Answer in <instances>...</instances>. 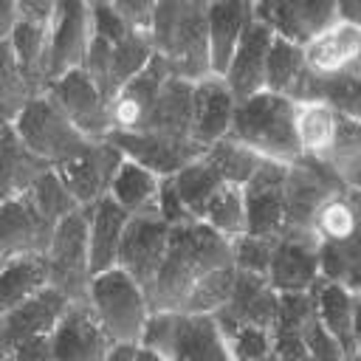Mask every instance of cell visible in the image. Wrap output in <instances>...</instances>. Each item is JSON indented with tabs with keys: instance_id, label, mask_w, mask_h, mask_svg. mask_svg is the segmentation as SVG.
Wrapping results in <instances>:
<instances>
[{
	"instance_id": "cell-1",
	"label": "cell",
	"mask_w": 361,
	"mask_h": 361,
	"mask_svg": "<svg viewBox=\"0 0 361 361\" xmlns=\"http://www.w3.org/2000/svg\"><path fill=\"white\" fill-rule=\"evenodd\" d=\"M228 262H231L228 240L212 231L209 226H203L200 220L172 226L166 254L155 276L144 288L149 310H180L195 282L203 274L220 265H228Z\"/></svg>"
},
{
	"instance_id": "cell-2",
	"label": "cell",
	"mask_w": 361,
	"mask_h": 361,
	"mask_svg": "<svg viewBox=\"0 0 361 361\" xmlns=\"http://www.w3.org/2000/svg\"><path fill=\"white\" fill-rule=\"evenodd\" d=\"M152 51L164 59L169 76L197 82L209 76L206 3L203 0H158L149 23Z\"/></svg>"
},
{
	"instance_id": "cell-3",
	"label": "cell",
	"mask_w": 361,
	"mask_h": 361,
	"mask_svg": "<svg viewBox=\"0 0 361 361\" xmlns=\"http://www.w3.org/2000/svg\"><path fill=\"white\" fill-rule=\"evenodd\" d=\"M228 138L248 147L254 155L276 164H296L299 144L293 133V102L276 93H257L234 104Z\"/></svg>"
},
{
	"instance_id": "cell-4",
	"label": "cell",
	"mask_w": 361,
	"mask_h": 361,
	"mask_svg": "<svg viewBox=\"0 0 361 361\" xmlns=\"http://www.w3.org/2000/svg\"><path fill=\"white\" fill-rule=\"evenodd\" d=\"M85 302L113 344L138 347L149 305L144 288L133 276H127L121 268H107L90 276Z\"/></svg>"
},
{
	"instance_id": "cell-5",
	"label": "cell",
	"mask_w": 361,
	"mask_h": 361,
	"mask_svg": "<svg viewBox=\"0 0 361 361\" xmlns=\"http://www.w3.org/2000/svg\"><path fill=\"white\" fill-rule=\"evenodd\" d=\"M11 127L23 147L51 169L79 158L93 144L62 116V110L45 93L31 96L11 121Z\"/></svg>"
},
{
	"instance_id": "cell-6",
	"label": "cell",
	"mask_w": 361,
	"mask_h": 361,
	"mask_svg": "<svg viewBox=\"0 0 361 361\" xmlns=\"http://www.w3.org/2000/svg\"><path fill=\"white\" fill-rule=\"evenodd\" d=\"M48 285L59 290L68 302H82L90 285V257H87V212L73 209L65 214L51 234L45 248Z\"/></svg>"
},
{
	"instance_id": "cell-7",
	"label": "cell",
	"mask_w": 361,
	"mask_h": 361,
	"mask_svg": "<svg viewBox=\"0 0 361 361\" xmlns=\"http://www.w3.org/2000/svg\"><path fill=\"white\" fill-rule=\"evenodd\" d=\"M45 96L62 110V116L87 141H104L110 135L107 96L96 87V82L82 68L51 79L45 87Z\"/></svg>"
},
{
	"instance_id": "cell-8",
	"label": "cell",
	"mask_w": 361,
	"mask_h": 361,
	"mask_svg": "<svg viewBox=\"0 0 361 361\" xmlns=\"http://www.w3.org/2000/svg\"><path fill=\"white\" fill-rule=\"evenodd\" d=\"M341 189L350 186H344L327 164L313 158L290 164L285 172V228H310L322 203Z\"/></svg>"
},
{
	"instance_id": "cell-9",
	"label": "cell",
	"mask_w": 361,
	"mask_h": 361,
	"mask_svg": "<svg viewBox=\"0 0 361 361\" xmlns=\"http://www.w3.org/2000/svg\"><path fill=\"white\" fill-rule=\"evenodd\" d=\"M319 279V237L310 228H285L276 237L265 282L276 293L310 290Z\"/></svg>"
},
{
	"instance_id": "cell-10",
	"label": "cell",
	"mask_w": 361,
	"mask_h": 361,
	"mask_svg": "<svg viewBox=\"0 0 361 361\" xmlns=\"http://www.w3.org/2000/svg\"><path fill=\"white\" fill-rule=\"evenodd\" d=\"M285 172L288 164L265 161L243 183L245 234L279 237L285 231Z\"/></svg>"
},
{
	"instance_id": "cell-11",
	"label": "cell",
	"mask_w": 361,
	"mask_h": 361,
	"mask_svg": "<svg viewBox=\"0 0 361 361\" xmlns=\"http://www.w3.org/2000/svg\"><path fill=\"white\" fill-rule=\"evenodd\" d=\"M90 3L59 0L48 25V82L79 71L90 45Z\"/></svg>"
},
{
	"instance_id": "cell-12",
	"label": "cell",
	"mask_w": 361,
	"mask_h": 361,
	"mask_svg": "<svg viewBox=\"0 0 361 361\" xmlns=\"http://www.w3.org/2000/svg\"><path fill=\"white\" fill-rule=\"evenodd\" d=\"M254 20L262 23L274 37L305 45L338 17L336 0H262L254 3Z\"/></svg>"
},
{
	"instance_id": "cell-13",
	"label": "cell",
	"mask_w": 361,
	"mask_h": 361,
	"mask_svg": "<svg viewBox=\"0 0 361 361\" xmlns=\"http://www.w3.org/2000/svg\"><path fill=\"white\" fill-rule=\"evenodd\" d=\"M113 341L96 322L87 302H71L48 336V361H104Z\"/></svg>"
},
{
	"instance_id": "cell-14",
	"label": "cell",
	"mask_w": 361,
	"mask_h": 361,
	"mask_svg": "<svg viewBox=\"0 0 361 361\" xmlns=\"http://www.w3.org/2000/svg\"><path fill=\"white\" fill-rule=\"evenodd\" d=\"M169 228L172 226H166L155 212L133 214L124 226V234H121V245H118V254H116V268H121L141 288H147L149 279L155 276L164 254H166Z\"/></svg>"
},
{
	"instance_id": "cell-15",
	"label": "cell",
	"mask_w": 361,
	"mask_h": 361,
	"mask_svg": "<svg viewBox=\"0 0 361 361\" xmlns=\"http://www.w3.org/2000/svg\"><path fill=\"white\" fill-rule=\"evenodd\" d=\"M107 138L118 147V152L127 161L149 169L158 178H172L186 164H192L195 158L203 155V147H197L195 141L169 138V135H161L152 130H138V133H116L113 130Z\"/></svg>"
},
{
	"instance_id": "cell-16",
	"label": "cell",
	"mask_w": 361,
	"mask_h": 361,
	"mask_svg": "<svg viewBox=\"0 0 361 361\" xmlns=\"http://www.w3.org/2000/svg\"><path fill=\"white\" fill-rule=\"evenodd\" d=\"M121 161H124V155L118 152V147L110 138H104V141H93L87 152L56 166L54 172L59 175L62 186L68 189L73 203L79 209H87L107 195L110 180Z\"/></svg>"
},
{
	"instance_id": "cell-17",
	"label": "cell",
	"mask_w": 361,
	"mask_h": 361,
	"mask_svg": "<svg viewBox=\"0 0 361 361\" xmlns=\"http://www.w3.org/2000/svg\"><path fill=\"white\" fill-rule=\"evenodd\" d=\"M169 71L164 65V59L155 54L152 62L135 76L130 79L121 90L113 93V99L107 102V113H110V133H138L144 130L152 102L161 90V85L166 82Z\"/></svg>"
},
{
	"instance_id": "cell-18",
	"label": "cell",
	"mask_w": 361,
	"mask_h": 361,
	"mask_svg": "<svg viewBox=\"0 0 361 361\" xmlns=\"http://www.w3.org/2000/svg\"><path fill=\"white\" fill-rule=\"evenodd\" d=\"M68 305L71 302L59 290H54L48 285L39 293H34L31 299H25L23 305H17L8 313H3L0 316V358L17 341L51 336V330L56 327V322L62 319V313L68 310Z\"/></svg>"
},
{
	"instance_id": "cell-19",
	"label": "cell",
	"mask_w": 361,
	"mask_h": 361,
	"mask_svg": "<svg viewBox=\"0 0 361 361\" xmlns=\"http://www.w3.org/2000/svg\"><path fill=\"white\" fill-rule=\"evenodd\" d=\"M51 234L54 223L39 214L28 195L0 200V257L45 254Z\"/></svg>"
},
{
	"instance_id": "cell-20",
	"label": "cell",
	"mask_w": 361,
	"mask_h": 361,
	"mask_svg": "<svg viewBox=\"0 0 361 361\" xmlns=\"http://www.w3.org/2000/svg\"><path fill=\"white\" fill-rule=\"evenodd\" d=\"M234 96L220 76H203L192 85V124L189 138L197 147H209L228 135L234 118Z\"/></svg>"
},
{
	"instance_id": "cell-21",
	"label": "cell",
	"mask_w": 361,
	"mask_h": 361,
	"mask_svg": "<svg viewBox=\"0 0 361 361\" xmlns=\"http://www.w3.org/2000/svg\"><path fill=\"white\" fill-rule=\"evenodd\" d=\"M274 34L251 20L228 59V68L223 73L226 87L231 90L234 102H243L248 96H257L265 90V56H268V45H271Z\"/></svg>"
},
{
	"instance_id": "cell-22",
	"label": "cell",
	"mask_w": 361,
	"mask_h": 361,
	"mask_svg": "<svg viewBox=\"0 0 361 361\" xmlns=\"http://www.w3.org/2000/svg\"><path fill=\"white\" fill-rule=\"evenodd\" d=\"M254 20V3L245 0H214L206 3V45H209V73L220 76L228 68V59Z\"/></svg>"
},
{
	"instance_id": "cell-23",
	"label": "cell",
	"mask_w": 361,
	"mask_h": 361,
	"mask_svg": "<svg viewBox=\"0 0 361 361\" xmlns=\"http://www.w3.org/2000/svg\"><path fill=\"white\" fill-rule=\"evenodd\" d=\"M305 68L310 73H341L361 68V25L336 20L330 28L319 31L302 45Z\"/></svg>"
},
{
	"instance_id": "cell-24",
	"label": "cell",
	"mask_w": 361,
	"mask_h": 361,
	"mask_svg": "<svg viewBox=\"0 0 361 361\" xmlns=\"http://www.w3.org/2000/svg\"><path fill=\"white\" fill-rule=\"evenodd\" d=\"M214 322H240L262 330H274L276 322V290L265 282V276L234 271V285L228 302L212 313Z\"/></svg>"
},
{
	"instance_id": "cell-25",
	"label": "cell",
	"mask_w": 361,
	"mask_h": 361,
	"mask_svg": "<svg viewBox=\"0 0 361 361\" xmlns=\"http://www.w3.org/2000/svg\"><path fill=\"white\" fill-rule=\"evenodd\" d=\"M310 293L316 322L341 344L347 355H358V293L324 279H316Z\"/></svg>"
},
{
	"instance_id": "cell-26",
	"label": "cell",
	"mask_w": 361,
	"mask_h": 361,
	"mask_svg": "<svg viewBox=\"0 0 361 361\" xmlns=\"http://www.w3.org/2000/svg\"><path fill=\"white\" fill-rule=\"evenodd\" d=\"M48 25L51 20L28 17L17 11V23L8 34L11 54L17 59V68L31 87V93H45L48 87Z\"/></svg>"
},
{
	"instance_id": "cell-27",
	"label": "cell",
	"mask_w": 361,
	"mask_h": 361,
	"mask_svg": "<svg viewBox=\"0 0 361 361\" xmlns=\"http://www.w3.org/2000/svg\"><path fill=\"white\" fill-rule=\"evenodd\" d=\"M87 212V257H90V276L116 268V254L121 245V234L124 226L130 220V214L110 197L104 195L102 200H96L93 206L85 209Z\"/></svg>"
},
{
	"instance_id": "cell-28",
	"label": "cell",
	"mask_w": 361,
	"mask_h": 361,
	"mask_svg": "<svg viewBox=\"0 0 361 361\" xmlns=\"http://www.w3.org/2000/svg\"><path fill=\"white\" fill-rule=\"evenodd\" d=\"M290 102H322L341 116L361 118V68L327 76L305 71Z\"/></svg>"
},
{
	"instance_id": "cell-29",
	"label": "cell",
	"mask_w": 361,
	"mask_h": 361,
	"mask_svg": "<svg viewBox=\"0 0 361 361\" xmlns=\"http://www.w3.org/2000/svg\"><path fill=\"white\" fill-rule=\"evenodd\" d=\"M166 361H231V355L212 316L178 313L175 338Z\"/></svg>"
},
{
	"instance_id": "cell-30",
	"label": "cell",
	"mask_w": 361,
	"mask_h": 361,
	"mask_svg": "<svg viewBox=\"0 0 361 361\" xmlns=\"http://www.w3.org/2000/svg\"><path fill=\"white\" fill-rule=\"evenodd\" d=\"M48 288L45 254L0 257V316Z\"/></svg>"
},
{
	"instance_id": "cell-31",
	"label": "cell",
	"mask_w": 361,
	"mask_h": 361,
	"mask_svg": "<svg viewBox=\"0 0 361 361\" xmlns=\"http://www.w3.org/2000/svg\"><path fill=\"white\" fill-rule=\"evenodd\" d=\"M192 85L195 82L166 76V82L161 85V90L152 102V110H149V118H147L144 130H152V133H161V135H169V138H189Z\"/></svg>"
},
{
	"instance_id": "cell-32",
	"label": "cell",
	"mask_w": 361,
	"mask_h": 361,
	"mask_svg": "<svg viewBox=\"0 0 361 361\" xmlns=\"http://www.w3.org/2000/svg\"><path fill=\"white\" fill-rule=\"evenodd\" d=\"M51 166L31 155L11 124H0V200L25 195L31 183Z\"/></svg>"
},
{
	"instance_id": "cell-33",
	"label": "cell",
	"mask_w": 361,
	"mask_h": 361,
	"mask_svg": "<svg viewBox=\"0 0 361 361\" xmlns=\"http://www.w3.org/2000/svg\"><path fill=\"white\" fill-rule=\"evenodd\" d=\"M338 113L322 102H293V133L302 158L324 161L336 138Z\"/></svg>"
},
{
	"instance_id": "cell-34",
	"label": "cell",
	"mask_w": 361,
	"mask_h": 361,
	"mask_svg": "<svg viewBox=\"0 0 361 361\" xmlns=\"http://www.w3.org/2000/svg\"><path fill=\"white\" fill-rule=\"evenodd\" d=\"M164 178L152 175L149 169L133 164V161H121L113 180H110V189L107 195L133 217V214H149L155 212V197H158V186H161Z\"/></svg>"
},
{
	"instance_id": "cell-35",
	"label": "cell",
	"mask_w": 361,
	"mask_h": 361,
	"mask_svg": "<svg viewBox=\"0 0 361 361\" xmlns=\"http://www.w3.org/2000/svg\"><path fill=\"white\" fill-rule=\"evenodd\" d=\"M322 164H327L344 186L358 189V178H361V121L358 118L338 113L336 138Z\"/></svg>"
},
{
	"instance_id": "cell-36",
	"label": "cell",
	"mask_w": 361,
	"mask_h": 361,
	"mask_svg": "<svg viewBox=\"0 0 361 361\" xmlns=\"http://www.w3.org/2000/svg\"><path fill=\"white\" fill-rule=\"evenodd\" d=\"M358 226V189H341L330 195L313 217V234L319 243H338L355 237Z\"/></svg>"
},
{
	"instance_id": "cell-37",
	"label": "cell",
	"mask_w": 361,
	"mask_h": 361,
	"mask_svg": "<svg viewBox=\"0 0 361 361\" xmlns=\"http://www.w3.org/2000/svg\"><path fill=\"white\" fill-rule=\"evenodd\" d=\"M305 71L307 68H305L302 45L274 37L268 45V56H265V90L290 99L293 90L299 87Z\"/></svg>"
},
{
	"instance_id": "cell-38",
	"label": "cell",
	"mask_w": 361,
	"mask_h": 361,
	"mask_svg": "<svg viewBox=\"0 0 361 361\" xmlns=\"http://www.w3.org/2000/svg\"><path fill=\"white\" fill-rule=\"evenodd\" d=\"M169 183H172L175 195L180 197V203H183V209H186V214H189L192 220H200V214H203L209 197L223 186L220 175L203 161V155L195 158L192 164H186L180 172H175V175L169 178Z\"/></svg>"
},
{
	"instance_id": "cell-39",
	"label": "cell",
	"mask_w": 361,
	"mask_h": 361,
	"mask_svg": "<svg viewBox=\"0 0 361 361\" xmlns=\"http://www.w3.org/2000/svg\"><path fill=\"white\" fill-rule=\"evenodd\" d=\"M155 51L149 42V34H127L121 42L113 45L110 51V68H107V102L113 99L116 90H121L130 79H135L149 62Z\"/></svg>"
},
{
	"instance_id": "cell-40",
	"label": "cell",
	"mask_w": 361,
	"mask_h": 361,
	"mask_svg": "<svg viewBox=\"0 0 361 361\" xmlns=\"http://www.w3.org/2000/svg\"><path fill=\"white\" fill-rule=\"evenodd\" d=\"M319 279L336 282L353 293L361 288V248L358 240H338V243H319Z\"/></svg>"
},
{
	"instance_id": "cell-41",
	"label": "cell",
	"mask_w": 361,
	"mask_h": 361,
	"mask_svg": "<svg viewBox=\"0 0 361 361\" xmlns=\"http://www.w3.org/2000/svg\"><path fill=\"white\" fill-rule=\"evenodd\" d=\"M203 161L220 175L223 183H231V186H243L254 175V169L262 164L259 155H254L248 147L237 144L228 135L214 141V144H209L203 149Z\"/></svg>"
},
{
	"instance_id": "cell-42",
	"label": "cell",
	"mask_w": 361,
	"mask_h": 361,
	"mask_svg": "<svg viewBox=\"0 0 361 361\" xmlns=\"http://www.w3.org/2000/svg\"><path fill=\"white\" fill-rule=\"evenodd\" d=\"M200 223L217 231L226 240H234L245 234V203H243V186L223 183L206 203Z\"/></svg>"
},
{
	"instance_id": "cell-43",
	"label": "cell",
	"mask_w": 361,
	"mask_h": 361,
	"mask_svg": "<svg viewBox=\"0 0 361 361\" xmlns=\"http://www.w3.org/2000/svg\"><path fill=\"white\" fill-rule=\"evenodd\" d=\"M231 285H234V265L231 262L228 265H220V268H214L209 274H203L195 282V288L189 290L180 313H195V316H212V313H217L228 302Z\"/></svg>"
},
{
	"instance_id": "cell-44",
	"label": "cell",
	"mask_w": 361,
	"mask_h": 361,
	"mask_svg": "<svg viewBox=\"0 0 361 361\" xmlns=\"http://www.w3.org/2000/svg\"><path fill=\"white\" fill-rule=\"evenodd\" d=\"M31 96L37 93L25 85L8 39H0V124H11Z\"/></svg>"
},
{
	"instance_id": "cell-45",
	"label": "cell",
	"mask_w": 361,
	"mask_h": 361,
	"mask_svg": "<svg viewBox=\"0 0 361 361\" xmlns=\"http://www.w3.org/2000/svg\"><path fill=\"white\" fill-rule=\"evenodd\" d=\"M226 338L231 361H271V330L240 324V322H214Z\"/></svg>"
},
{
	"instance_id": "cell-46",
	"label": "cell",
	"mask_w": 361,
	"mask_h": 361,
	"mask_svg": "<svg viewBox=\"0 0 361 361\" xmlns=\"http://www.w3.org/2000/svg\"><path fill=\"white\" fill-rule=\"evenodd\" d=\"M28 197H31V203L39 209V214L48 220V223H59L65 214H71L73 209H79L76 203H73V197L68 195V189L62 186V180H59V175L54 172V169H45L34 183H31V189L25 192Z\"/></svg>"
},
{
	"instance_id": "cell-47",
	"label": "cell",
	"mask_w": 361,
	"mask_h": 361,
	"mask_svg": "<svg viewBox=\"0 0 361 361\" xmlns=\"http://www.w3.org/2000/svg\"><path fill=\"white\" fill-rule=\"evenodd\" d=\"M274 245H276V237H257V234H240L228 240V257L234 271L265 276L274 257Z\"/></svg>"
},
{
	"instance_id": "cell-48",
	"label": "cell",
	"mask_w": 361,
	"mask_h": 361,
	"mask_svg": "<svg viewBox=\"0 0 361 361\" xmlns=\"http://www.w3.org/2000/svg\"><path fill=\"white\" fill-rule=\"evenodd\" d=\"M178 313L180 310H149L144 330H141V341L138 347L161 355L164 361L169 358L172 350V338H175V324H178Z\"/></svg>"
},
{
	"instance_id": "cell-49",
	"label": "cell",
	"mask_w": 361,
	"mask_h": 361,
	"mask_svg": "<svg viewBox=\"0 0 361 361\" xmlns=\"http://www.w3.org/2000/svg\"><path fill=\"white\" fill-rule=\"evenodd\" d=\"M310 319H316V305L313 293H276V322L274 330H302Z\"/></svg>"
},
{
	"instance_id": "cell-50",
	"label": "cell",
	"mask_w": 361,
	"mask_h": 361,
	"mask_svg": "<svg viewBox=\"0 0 361 361\" xmlns=\"http://www.w3.org/2000/svg\"><path fill=\"white\" fill-rule=\"evenodd\" d=\"M302 341H305V353H307V361H350L353 355H347L341 350V344L316 322L310 319L305 327H302Z\"/></svg>"
},
{
	"instance_id": "cell-51",
	"label": "cell",
	"mask_w": 361,
	"mask_h": 361,
	"mask_svg": "<svg viewBox=\"0 0 361 361\" xmlns=\"http://www.w3.org/2000/svg\"><path fill=\"white\" fill-rule=\"evenodd\" d=\"M155 214H158V217H161L166 226H183V223H192V217L186 214V209H183L180 197L175 195V189H172L169 178H164V180H161V186H158V197H155Z\"/></svg>"
},
{
	"instance_id": "cell-52",
	"label": "cell",
	"mask_w": 361,
	"mask_h": 361,
	"mask_svg": "<svg viewBox=\"0 0 361 361\" xmlns=\"http://www.w3.org/2000/svg\"><path fill=\"white\" fill-rule=\"evenodd\" d=\"M152 6L147 0H118L113 3L116 14L124 20V25L135 34H149V23H152Z\"/></svg>"
},
{
	"instance_id": "cell-53",
	"label": "cell",
	"mask_w": 361,
	"mask_h": 361,
	"mask_svg": "<svg viewBox=\"0 0 361 361\" xmlns=\"http://www.w3.org/2000/svg\"><path fill=\"white\" fill-rule=\"evenodd\" d=\"M0 361H48V336L17 341L14 347L6 350Z\"/></svg>"
},
{
	"instance_id": "cell-54",
	"label": "cell",
	"mask_w": 361,
	"mask_h": 361,
	"mask_svg": "<svg viewBox=\"0 0 361 361\" xmlns=\"http://www.w3.org/2000/svg\"><path fill=\"white\" fill-rule=\"evenodd\" d=\"M17 23V0H0V39H8Z\"/></svg>"
},
{
	"instance_id": "cell-55",
	"label": "cell",
	"mask_w": 361,
	"mask_h": 361,
	"mask_svg": "<svg viewBox=\"0 0 361 361\" xmlns=\"http://www.w3.org/2000/svg\"><path fill=\"white\" fill-rule=\"evenodd\" d=\"M133 353H135V347L113 344V350L107 353V358H104V361H133Z\"/></svg>"
},
{
	"instance_id": "cell-56",
	"label": "cell",
	"mask_w": 361,
	"mask_h": 361,
	"mask_svg": "<svg viewBox=\"0 0 361 361\" xmlns=\"http://www.w3.org/2000/svg\"><path fill=\"white\" fill-rule=\"evenodd\" d=\"M133 361H164V358H161V355H155V353H149V350H144V347H135Z\"/></svg>"
}]
</instances>
